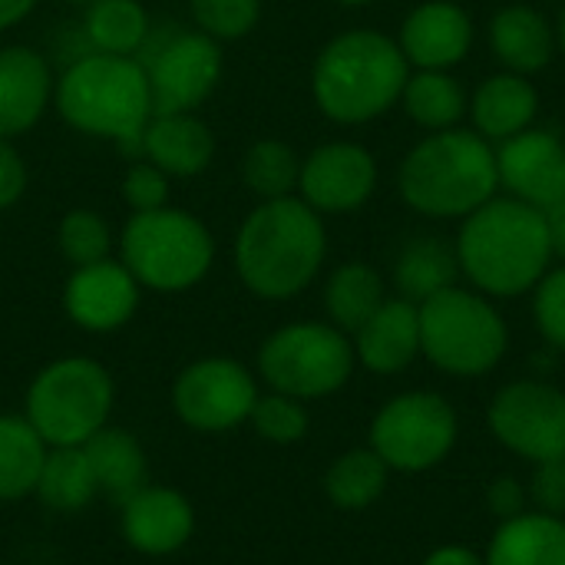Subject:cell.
<instances>
[{"label": "cell", "instance_id": "35", "mask_svg": "<svg viewBox=\"0 0 565 565\" xmlns=\"http://www.w3.org/2000/svg\"><path fill=\"white\" fill-rule=\"evenodd\" d=\"M56 242H60L63 258L73 268H79V265H93V262L109 258V252H113V228H109V222L99 212L73 209V212L63 215Z\"/></svg>", "mask_w": 565, "mask_h": 565}, {"label": "cell", "instance_id": "22", "mask_svg": "<svg viewBox=\"0 0 565 565\" xmlns=\"http://www.w3.org/2000/svg\"><path fill=\"white\" fill-rule=\"evenodd\" d=\"M540 113V93L536 86L520 76V73H493L487 76L473 99H470V116L477 132L487 142H507L516 132L530 129Z\"/></svg>", "mask_w": 565, "mask_h": 565}, {"label": "cell", "instance_id": "9", "mask_svg": "<svg viewBox=\"0 0 565 565\" xmlns=\"http://www.w3.org/2000/svg\"><path fill=\"white\" fill-rule=\"evenodd\" d=\"M354 344L331 321L281 324L258 348V374L268 391L318 401L338 394L354 374Z\"/></svg>", "mask_w": 565, "mask_h": 565}, {"label": "cell", "instance_id": "8", "mask_svg": "<svg viewBox=\"0 0 565 565\" xmlns=\"http://www.w3.org/2000/svg\"><path fill=\"white\" fill-rule=\"evenodd\" d=\"M420 354L454 377H480L493 371L510 344L503 315L487 295L467 288H444L417 305Z\"/></svg>", "mask_w": 565, "mask_h": 565}, {"label": "cell", "instance_id": "13", "mask_svg": "<svg viewBox=\"0 0 565 565\" xmlns=\"http://www.w3.org/2000/svg\"><path fill=\"white\" fill-rule=\"evenodd\" d=\"M139 60L149 76L152 113H192L222 79V46L202 30H175Z\"/></svg>", "mask_w": 565, "mask_h": 565}, {"label": "cell", "instance_id": "15", "mask_svg": "<svg viewBox=\"0 0 565 565\" xmlns=\"http://www.w3.org/2000/svg\"><path fill=\"white\" fill-rule=\"evenodd\" d=\"M139 295L142 288L132 271L119 258H103L73 268L63 288V311L76 328L89 334H109L136 315Z\"/></svg>", "mask_w": 565, "mask_h": 565}, {"label": "cell", "instance_id": "4", "mask_svg": "<svg viewBox=\"0 0 565 565\" xmlns=\"http://www.w3.org/2000/svg\"><path fill=\"white\" fill-rule=\"evenodd\" d=\"M411 63L397 40L377 30H348L315 60L311 93L318 109L344 126L384 116L404 93Z\"/></svg>", "mask_w": 565, "mask_h": 565}, {"label": "cell", "instance_id": "19", "mask_svg": "<svg viewBox=\"0 0 565 565\" xmlns=\"http://www.w3.org/2000/svg\"><path fill=\"white\" fill-rule=\"evenodd\" d=\"M53 83L43 53L30 46H0V139H17L43 119Z\"/></svg>", "mask_w": 565, "mask_h": 565}, {"label": "cell", "instance_id": "1", "mask_svg": "<svg viewBox=\"0 0 565 565\" xmlns=\"http://www.w3.org/2000/svg\"><path fill=\"white\" fill-rule=\"evenodd\" d=\"M328 232L321 215L298 195L255 205L235 235V271L265 301L298 298L321 271Z\"/></svg>", "mask_w": 565, "mask_h": 565}, {"label": "cell", "instance_id": "7", "mask_svg": "<svg viewBox=\"0 0 565 565\" xmlns=\"http://www.w3.org/2000/svg\"><path fill=\"white\" fill-rule=\"evenodd\" d=\"M116 387L93 358H56L26 387L23 417L46 447H83L109 424Z\"/></svg>", "mask_w": 565, "mask_h": 565}, {"label": "cell", "instance_id": "30", "mask_svg": "<svg viewBox=\"0 0 565 565\" xmlns=\"http://www.w3.org/2000/svg\"><path fill=\"white\" fill-rule=\"evenodd\" d=\"M149 13L139 0H93L83 17L89 50L136 56L149 40Z\"/></svg>", "mask_w": 565, "mask_h": 565}, {"label": "cell", "instance_id": "21", "mask_svg": "<svg viewBox=\"0 0 565 565\" xmlns=\"http://www.w3.org/2000/svg\"><path fill=\"white\" fill-rule=\"evenodd\" d=\"M139 156L159 166L169 179H192L212 166L215 136L195 113H152L139 139Z\"/></svg>", "mask_w": 565, "mask_h": 565}, {"label": "cell", "instance_id": "20", "mask_svg": "<svg viewBox=\"0 0 565 565\" xmlns=\"http://www.w3.org/2000/svg\"><path fill=\"white\" fill-rule=\"evenodd\" d=\"M354 358L371 374H401L420 358V315L407 298H387L358 331Z\"/></svg>", "mask_w": 565, "mask_h": 565}, {"label": "cell", "instance_id": "6", "mask_svg": "<svg viewBox=\"0 0 565 565\" xmlns=\"http://www.w3.org/2000/svg\"><path fill=\"white\" fill-rule=\"evenodd\" d=\"M212 258V232L185 209L162 205L156 212H132L119 232V262L149 291L175 295L195 288L209 275Z\"/></svg>", "mask_w": 565, "mask_h": 565}, {"label": "cell", "instance_id": "29", "mask_svg": "<svg viewBox=\"0 0 565 565\" xmlns=\"http://www.w3.org/2000/svg\"><path fill=\"white\" fill-rule=\"evenodd\" d=\"M457 275H460L457 248H450L430 235L407 242L404 252L397 255V265H394V281L401 288V298H407L414 305L434 298L444 288H454Z\"/></svg>", "mask_w": 565, "mask_h": 565}, {"label": "cell", "instance_id": "37", "mask_svg": "<svg viewBox=\"0 0 565 565\" xmlns=\"http://www.w3.org/2000/svg\"><path fill=\"white\" fill-rule=\"evenodd\" d=\"M533 318L540 334L556 348L565 351V265L546 271L533 288Z\"/></svg>", "mask_w": 565, "mask_h": 565}, {"label": "cell", "instance_id": "42", "mask_svg": "<svg viewBox=\"0 0 565 565\" xmlns=\"http://www.w3.org/2000/svg\"><path fill=\"white\" fill-rule=\"evenodd\" d=\"M420 565H487L483 563V556H477L473 550H467V546H440V550H434L427 559Z\"/></svg>", "mask_w": 565, "mask_h": 565}, {"label": "cell", "instance_id": "16", "mask_svg": "<svg viewBox=\"0 0 565 565\" xmlns=\"http://www.w3.org/2000/svg\"><path fill=\"white\" fill-rule=\"evenodd\" d=\"M497 175L513 199L550 212L565 199L563 139L533 126L516 132L497 149Z\"/></svg>", "mask_w": 565, "mask_h": 565}, {"label": "cell", "instance_id": "38", "mask_svg": "<svg viewBox=\"0 0 565 565\" xmlns=\"http://www.w3.org/2000/svg\"><path fill=\"white\" fill-rule=\"evenodd\" d=\"M119 192L132 212H156V209L169 205V175L159 166H152L149 159H139L126 169Z\"/></svg>", "mask_w": 565, "mask_h": 565}, {"label": "cell", "instance_id": "46", "mask_svg": "<svg viewBox=\"0 0 565 565\" xmlns=\"http://www.w3.org/2000/svg\"><path fill=\"white\" fill-rule=\"evenodd\" d=\"M338 3H344V7H367V3H374V0H338Z\"/></svg>", "mask_w": 565, "mask_h": 565}, {"label": "cell", "instance_id": "5", "mask_svg": "<svg viewBox=\"0 0 565 565\" xmlns=\"http://www.w3.org/2000/svg\"><path fill=\"white\" fill-rule=\"evenodd\" d=\"M397 189L420 215L467 218L500 189L497 152L480 132L440 129L404 156Z\"/></svg>", "mask_w": 565, "mask_h": 565}, {"label": "cell", "instance_id": "40", "mask_svg": "<svg viewBox=\"0 0 565 565\" xmlns=\"http://www.w3.org/2000/svg\"><path fill=\"white\" fill-rule=\"evenodd\" d=\"M487 507H490V513L500 523L503 520H513V516H520V513L530 510V490L516 477H497L487 487Z\"/></svg>", "mask_w": 565, "mask_h": 565}, {"label": "cell", "instance_id": "44", "mask_svg": "<svg viewBox=\"0 0 565 565\" xmlns=\"http://www.w3.org/2000/svg\"><path fill=\"white\" fill-rule=\"evenodd\" d=\"M546 225H550V242H553V255L565 262V199L559 205H553L546 212Z\"/></svg>", "mask_w": 565, "mask_h": 565}, {"label": "cell", "instance_id": "26", "mask_svg": "<svg viewBox=\"0 0 565 565\" xmlns=\"http://www.w3.org/2000/svg\"><path fill=\"white\" fill-rule=\"evenodd\" d=\"M50 447L20 414H0V503H17L36 493Z\"/></svg>", "mask_w": 565, "mask_h": 565}, {"label": "cell", "instance_id": "12", "mask_svg": "<svg viewBox=\"0 0 565 565\" xmlns=\"http://www.w3.org/2000/svg\"><path fill=\"white\" fill-rule=\"evenodd\" d=\"M487 424L510 454L543 463L565 450V394L546 381H513L490 401Z\"/></svg>", "mask_w": 565, "mask_h": 565}, {"label": "cell", "instance_id": "10", "mask_svg": "<svg viewBox=\"0 0 565 565\" xmlns=\"http://www.w3.org/2000/svg\"><path fill=\"white\" fill-rule=\"evenodd\" d=\"M457 411L434 391L391 397L371 420V450L397 473H427L457 444Z\"/></svg>", "mask_w": 565, "mask_h": 565}, {"label": "cell", "instance_id": "14", "mask_svg": "<svg viewBox=\"0 0 565 565\" xmlns=\"http://www.w3.org/2000/svg\"><path fill=\"white\" fill-rule=\"evenodd\" d=\"M377 185V162L358 142H324L301 159L298 199L318 215H344L361 209Z\"/></svg>", "mask_w": 565, "mask_h": 565}, {"label": "cell", "instance_id": "47", "mask_svg": "<svg viewBox=\"0 0 565 565\" xmlns=\"http://www.w3.org/2000/svg\"><path fill=\"white\" fill-rule=\"evenodd\" d=\"M63 3H70V7H83V10H86V7H89L93 0H63Z\"/></svg>", "mask_w": 565, "mask_h": 565}, {"label": "cell", "instance_id": "23", "mask_svg": "<svg viewBox=\"0 0 565 565\" xmlns=\"http://www.w3.org/2000/svg\"><path fill=\"white\" fill-rule=\"evenodd\" d=\"M490 43L510 73L530 76V73H540L543 66H550V60L556 53V30L536 7L510 3L503 10H497V17H493Z\"/></svg>", "mask_w": 565, "mask_h": 565}, {"label": "cell", "instance_id": "33", "mask_svg": "<svg viewBox=\"0 0 565 565\" xmlns=\"http://www.w3.org/2000/svg\"><path fill=\"white\" fill-rule=\"evenodd\" d=\"M298 175H301V159L281 139H262L242 159V179L262 202L295 195Z\"/></svg>", "mask_w": 565, "mask_h": 565}, {"label": "cell", "instance_id": "11", "mask_svg": "<svg viewBox=\"0 0 565 565\" xmlns=\"http://www.w3.org/2000/svg\"><path fill=\"white\" fill-rule=\"evenodd\" d=\"M258 381L232 358H199L172 381L175 417L199 434H225L248 424Z\"/></svg>", "mask_w": 565, "mask_h": 565}, {"label": "cell", "instance_id": "41", "mask_svg": "<svg viewBox=\"0 0 565 565\" xmlns=\"http://www.w3.org/2000/svg\"><path fill=\"white\" fill-rule=\"evenodd\" d=\"M26 192V162L20 159L13 139H0V212L17 205Z\"/></svg>", "mask_w": 565, "mask_h": 565}, {"label": "cell", "instance_id": "43", "mask_svg": "<svg viewBox=\"0 0 565 565\" xmlns=\"http://www.w3.org/2000/svg\"><path fill=\"white\" fill-rule=\"evenodd\" d=\"M40 0H0V33L17 26L20 20H26L36 10Z\"/></svg>", "mask_w": 565, "mask_h": 565}, {"label": "cell", "instance_id": "39", "mask_svg": "<svg viewBox=\"0 0 565 565\" xmlns=\"http://www.w3.org/2000/svg\"><path fill=\"white\" fill-rule=\"evenodd\" d=\"M530 503L540 513L565 516V450L559 457L536 463L533 480H530Z\"/></svg>", "mask_w": 565, "mask_h": 565}, {"label": "cell", "instance_id": "17", "mask_svg": "<svg viewBox=\"0 0 565 565\" xmlns=\"http://www.w3.org/2000/svg\"><path fill=\"white\" fill-rule=\"evenodd\" d=\"M119 533L142 556H172L192 540L195 510L179 490L146 483L119 503Z\"/></svg>", "mask_w": 565, "mask_h": 565}, {"label": "cell", "instance_id": "27", "mask_svg": "<svg viewBox=\"0 0 565 565\" xmlns=\"http://www.w3.org/2000/svg\"><path fill=\"white\" fill-rule=\"evenodd\" d=\"M384 278L367 262H344L331 271L324 285V308L334 328L354 334L381 305H384Z\"/></svg>", "mask_w": 565, "mask_h": 565}, {"label": "cell", "instance_id": "24", "mask_svg": "<svg viewBox=\"0 0 565 565\" xmlns=\"http://www.w3.org/2000/svg\"><path fill=\"white\" fill-rule=\"evenodd\" d=\"M487 565H565V520L526 510L503 520L483 556Z\"/></svg>", "mask_w": 565, "mask_h": 565}, {"label": "cell", "instance_id": "31", "mask_svg": "<svg viewBox=\"0 0 565 565\" xmlns=\"http://www.w3.org/2000/svg\"><path fill=\"white\" fill-rule=\"evenodd\" d=\"M401 103L407 116L424 129H454L470 109L463 86L447 70H417L407 76Z\"/></svg>", "mask_w": 565, "mask_h": 565}, {"label": "cell", "instance_id": "28", "mask_svg": "<svg viewBox=\"0 0 565 565\" xmlns=\"http://www.w3.org/2000/svg\"><path fill=\"white\" fill-rule=\"evenodd\" d=\"M33 497L53 513L86 510L99 497V487L83 447H50Z\"/></svg>", "mask_w": 565, "mask_h": 565}, {"label": "cell", "instance_id": "3", "mask_svg": "<svg viewBox=\"0 0 565 565\" xmlns=\"http://www.w3.org/2000/svg\"><path fill=\"white\" fill-rule=\"evenodd\" d=\"M53 103L76 132L139 156L142 129L152 119V89L139 56L79 53L53 83Z\"/></svg>", "mask_w": 565, "mask_h": 565}, {"label": "cell", "instance_id": "25", "mask_svg": "<svg viewBox=\"0 0 565 565\" xmlns=\"http://www.w3.org/2000/svg\"><path fill=\"white\" fill-rule=\"evenodd\" d=\"M83 454H86V460L93 467V477H96L99 493H106L116 503H126L136 490H142L149 483L146 480L149 477L146 450L122 427H109L106 424L99 434H93L83 444Z\"/></svg>", "mask_w": 565, "mask_h": 565}, {"label": "cell", "instance_id": "32", "mask_svg": "<svg viewBox=\"0 0 565 565\" xmlns=\"http://www.w3.org/2000/svg\"><path fill=\"white\" fill-rule=\"evenodd\" d=\"M391 467L371 450H348L341 454L324 473V493L338 510H367L387 490Z\"/></svg>", "mask_w": 565, "mask_h": 565}, {"label": "cell", "instance_id": "2", "mask_svg": "<svg viewBox=\"0 0 565 565\" xmlns=\"http://www.w3.org/2000/svg\"><path fill=\"white\" fill-rule=\"evenodd\" d=\"M457 262L470 285L483 295L516 298L533 291L553 262L546 212L513 195H493L463 218L457 235Z\"/></svg>", "mask_w": 565, "mask_h": 565}, {"label": "cell", "instance_id": "45", "mask_svg": "<svg viewBox=\"0 0 565 565\" xmlns=\"http://www.w3.org/2000/svg\"><path fill=\"white\" fill-rule=\"evenodd\" d=\"M556 46H559V53L565 56V7L563 13H559V26H556Z\"/></svg>", "mask_w": 565, "mask_h": 565}, {"label": "cell", "instance_id": "18", "mask_svg": "<svg viewBox=\"0 0 565 565\" xmlns=\"http://www.w3.org/2000/svg\"><path fill=\"white\" fill-rule=\"evenodd\" d=\"M397 46L417 70H450L473 46V20L454 0H427L407 13Z\"/></svg>", "mask_w": 565, "mask_h": 565}, {"label": "cell", "instance_id": "34", "mask_svg": "<svg viewBox=\"0 0 565 565\" xmlns=\"http://www.w3.org/2000/svg\"><path fill=\"white\" fill-rule=\"evenodd\" d=\"M248 424L255 427V434L265 444L291 447V444H301L305 440V434L311 427V417L305 411V401L288 397V394H278V391H268V394H258Z\"/></svg>", "mask_w": 565, "mask_h": 565}, {"label": "cell", "instance_id": "36", "mask_svg": "<svg viewBox=\"0 0 565 565\" xmlns=\"http://www.w3.org/2000/svg\"><path fill=\"white\" fill-rule=\"evenodd\" d=\"M195 26L212 40H242L262 20V0H189Z\"/></svg>", "mask_w": 565, "mask_h": 565}]
</instances>
